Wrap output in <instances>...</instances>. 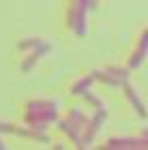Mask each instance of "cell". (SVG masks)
Here are the masks:
<instances>
[{
	"label": "cell",
	"instance_id": "6da1fadb",
	"mask_svg": "<svg viewBox=\"0 0 148 150\" xmlns=\"http://www.w3.org/2000/svg\"><path fill=\"white\" fill-rule=\"evenodd\" d=\"M58 118V103L52 99H30L24 103L22 125L28 127L30 139L35 142H50V125H56Z\"/></svg>",
	"mask_w": 148,
	"mask_h": 150
},
{
	"label": "cell",
	"instance_id": "7a4b0ae2",
	"mask_svg": "<svg viewBox=\"0 0 148 150\" xmlns=\"http://www.w3.org/2000/svg\"><path fill=\"white\" fill-rule=\"evenodd\" d=\"M86 125H88V114H86L82 107H69V110L56 120V129L75 148L82 146V135L86 131Z\"/></svg>",
	"mask_w": 148,
	"mask_h": 150
},
{
	"label": "cell",
	"instance_id": "3957f363",
	"mask_svg": "<svg viewBox=\"0 0 148 150\" xmlns=\"http://www.w3.org/2000/svg\"><path fill=\"white\" fill-rule=\"evenodd\" d=\"M95 79L101 81V84L110 86V88H120L123 84L131 79V69L129 67H120V64H107L103 69H95Z\"/></svg>",
	"mask_w": 148,
	"mask_h": 150
},
{
	"label": "cell",
	"instance_id": "277c9868",
	"mask_svg": "<svg viewBox=\"0 0 148 150\" xmlns=\"http://www.w3.org/2000/svg\"><path fill=\"white\" fill-rule=\"evenodd\" d=\"M92 114H88V125H86V131L82 135V146L79 148H90L92 144L97 142L101 129H103L105 120H107V107L101 105V107H92Z\"/></svg>",
	"mask_w": 148,
	"mask_h": 150
},
{
	"label": "cell",
	"instance_id": "5b68a950",
	"mask_svg": "<svg viewBox=\"0 0 148 150\" xmlns=\"http://www.w3.org/2000/svg\"><path fill=\"white\" fill-rule=\"evenodd\" d=\"M105 150H148V137L144 135H116L103 142Z\"/></svg>",
	"mask_w": 148,
	"mask_h": 150
},
{
	"label": "cell",
	"instance_id": "8992f818",
	"mask_svg": "<svg viewBox=\"0 0 148 150\" xmlns=\"http://www.w3.org/2000/svg\"><path fill=\"white\" fill-rule=\"evenodd\" d=\"M88 15L90 13H86L82 9H73V6H67L64 9V26L67 30L73 32L75 37H86V32H88Z\"/></svg>",
	"mask_w": 148,
	"mask_h": 150
},
{
	"label": "cell",
	"instance_id": "52a82bcc",
	"mask_svg": "<svg viewBox=\"0 0 148 150\" xmlns=\"http://www.w3.org/2000/svg\"><path fill=\"white\" fill-rule=\"evenodd\" d=\"M146 58H148V26L142 28V32L137 35L135 45H133V50L129 52V58H127V67L131 71H135L144 64Z\"/></svg>",
	"mask_w": 148,
	"mask_h": 150
},
{
	"label": "cell",
	"instance_id": "ba28073f",
	"mask_svg": "<svg viewBox=\"0 0 148 150\" xmlns=\"http://www.w3.org/2000/svg\"><path fill=\"white\" fill-rule=\"evenodd\" d=\"M120 90H123V97H125L127 103H129L131 110L135 112L140 118H148V107H146V103H144L142 94L137 92V88H133L131 81H127V84L120 86Z\"/></svg>",
	"mask_w": 148,
	"mask_h": 150
},
{
	"label": "cell",
	"instance_id": "9c48e42d",
	"mask_svg": "<svg viewBox=\"0 0 148 150\" xmlns=\"http://www.w3.org/2000/svg\"><path fill=\"white\" fill-rule=\"evenodd\" d=\"M30 50H43V52H52V43L43 37H24L17 41V52L24 54V52H30Z\"/></svg>",
	"mask_w": 148,
	"mask_h": 150
},
{
	"label": "cell",
	"instance_id": "30bf717a",
	"mask_svg": "<svg viewBox=\"0 0 148 150\" xmlns=\"http://www.w3.org/2000/svg\"><path fill=\"white\" fill-rule=\"evenodd\" d=\"M45 56H47V52H43V50L24 52L22 58H19V71H22V73H30L39 62H41V58H45Z\"/></svg>",
	"mask_w": 148,
	"mask_h": 150
},
{
	"label": "cell",
	"instance_id": "8fae6325",
	"mask_svg": "<svg viewBox=\"0 0 148 150\" xmlns=\"http://www.w3.org/2000/svg\"><path fill=\"white\" fill-rule=\"evenodd\" d=\"M95 73H84V75H79V77L71 84V88H69V92L73 94V97H82V94L86 92V90H90L92 88V84H95Z\"/></svg>",
	"mask_w": 148,
	"mask_h": 150
},
{
	"label": "cell",
	"instance_id": "7c38bea8",
	"mask_svg": "<svg viewBox=\"0 0 148 150\" xmlns=\"http://www.w3.org/2000/svg\"><path fill=\"white\" fill-rule=\"evenodd\" d=\"M99 0H67V6H73V9H82L86 13H92L97 9Z\"/></svg>",
	"mask_w": 148,
	"mask_h": 150
},
{
	"label": "cell",
	"instance_id": "4fadbf2b",
	"mask_svg": "<svg viewBox=\"0 0 148 150\" xmlns=\"http://www.w3.org/2000/svg\"><path fill=\"white\" fill-rule=\"evenodd\" d=\"M82 97H84V101H86V103H88L90 107H101V105H105L103 101L99 99V94L92 92V88H90V90H86V92L82 94Z\"/></svg>",
	"mask_w": 148,
	"mask_h": 150
},
{
	"label": "cell",
	"instance_id": "5bb4252c",
	"mask_svg": "<svg viewBox=\"0 0 148 150\" xmlns=\"http://www.w3.org/2000/svg\"><path fill=\"white\" fill-rule=\"evenodd\" d=\"M4 148H6V144H4V137L0 135V150H4Z\"/></svg>",
	"mask_w": 148,
	"mask_h": 150
},
{
	"label": "cell",
	"instance_id": "9a60e30c",
	"mask_svg": "<svg viewBox=\"0 0 148 150\" xmlns=\"http://www.w3.org/2000/svg\"><path fill=\"white\" fill-rule=\"evenodd\" d=\"M140 135H144V137H148V127H146V129H142V131H140Z\"/></svg>",
	"mask_w": 148,
	"mask_h": 150
}]
</instances>
